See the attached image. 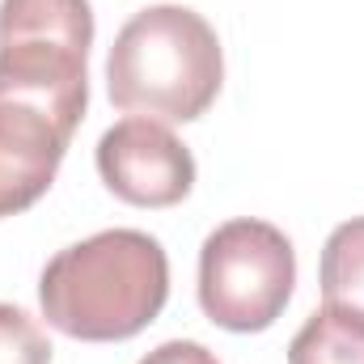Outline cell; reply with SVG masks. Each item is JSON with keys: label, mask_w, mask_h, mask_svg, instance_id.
<instances>
[{"label": "cell", "mask_w": 364, "mask_h": 364, "mask_svg": "<svg viewBox=\"0 0 364 364\" xmlns=\"http://www.w3.org/2000/svg\"><path fill=\"white\" fill-rule=\"evenodd\" d=\"M170 296V259L140 229H102L64 246L38 279L43 318L85 343H119L140 335Z\"/></svg>", "instance_id": "obj_1"}, {"label": "cell", "mask_w": 364, "mask_h": 364, "mask_svg": "<svg viewBox=\"0 0 364 364\" xmlns=\"http://www.w3.org/2000/svg\"><path fill=\"white\" fill-rule=\"evenodd\" d=\"M97 174L123 203L174 208L195 186V157L166 123L132 114L97 140Z\"/></svg>", "instance_id": "obj_5"}, {"label": "cell", "mask_w": 364, "mask_h": 364, "mask_svg": "<svg viewBox=\"0 0 364 364\" xmlns=\"http://www.w3.org/2000/svg\"><path fill=\"white\" fill-rule=\"evenodd\" d=\"M292 284L296 250L267 220H229L212 229L199 250V305L225 331H267L292 301Z\"/></svg>", "instance_id": "obj_4"}, {"label": "cell", "mask_w": 364, "mask_h": 364, "mask_svg": "<svg viewBox=\"0 0 364 364\" xmlns=\"http://www.w3.org/2000/svg\"><path fill=\"white\" fill-rule=\"evenodd\" d=\"M0 364H51V339L43 335V326L17 309L0 301Z\"/></svg>", "instance_id": "obj_9"}, {"label": "cell", "mask_w": 364, "mask_h": 364, "mask_svg": "<svg viewBox=\"0 0 364 364\" xmlns=\"http://www.w3.org/2000/svg\"><path fill=\"white\" fill-rule=\"evenodd\" d=\"M288 364H364V314L322 305L288 343Z\"/></svg>", "instance_id": "obj_7"}, {"label": "cell", "mask_w": 364, "mask_h": 364, "mask_svg": "<svg viewBox=\"0 0 364 364\" xmlns=\"http://www.w3.org/2000/svg\"><path fill=\"white\" fill-rule=\"evenodd\" d=\"M322 305H343L364 314V216L343 220L322 246Z\"/></svg>", "instance_id": "obj_8"}, {"label": "cell", "mask_w": 364, "mask_h": 364, "mask_svg": "<svg viewBox=\"0 0 364 364\" xmlns=\"http://www.w3.org/2000/svg\"><path fill=\"white\" fill-rule=\"evenodd\" d=\"M225 81L220 38L186 4L140 9L106 55V93L119 110L157 123L199 119Z\"/></svg>", "instance_id": "obj_2"}, {"label": "cell", "mask_w": 364, "mask_h": 364, "mask_svg": "<svg viewBox=\"0 0 364 364\" xmlns=\"http://www.w3.org/2000/svg\"><path fill=\"white\" fill-rule=\"evenodd\" d=\"M90 0H0V97L77 132L90 106Z\"/></svg>", "instance_id": "obj_3"}, {"label": "cell", "mask_w": 364, "mask_h": 364, "mask_svg": "<svg viewBox=\"0 0 364 364\" xmlns=\"http://www.w3.org/2000/svg\"><path fill=\"white\" fill-rule=\"evenodd\" d=\"M68 140L73 132L47 110L0 97V216H17L51 191Z\"/></svg>", "instance_id": "obj_6"}, {"label": "cell", "mask_w": 364, "mask_h": 364, "mask_svg": "<svg viewBox=\"0 0 364 364\" xmlns=\"http://www.w3.org/2000/svg\"><path fill=\"white\" fill-rule=\"evenodd\" d=\"M140 364H220V360L203 343H195V339H170V343L153 348Z\"/></svg>", "instance_id": "obj_10"}]
</instances>
